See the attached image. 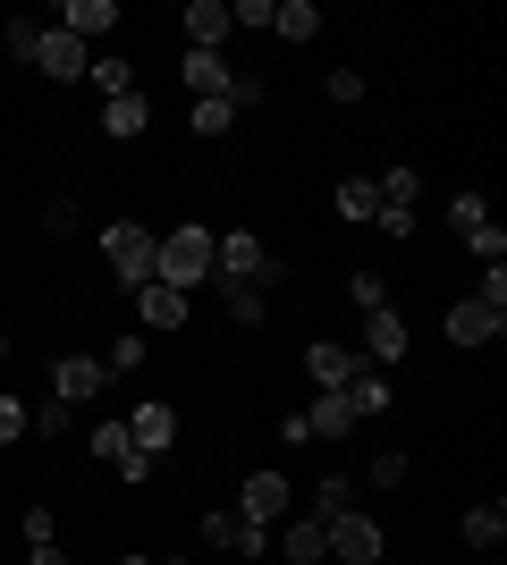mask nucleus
I'll return each instance as SVG.
<instances>
[{
  "mask_svg": "<svg viewBox=\"0 0 507 565\" xmlns=\"http://www.w3.org/2000/svg\"><path fill=\"white\" fill-rule=\"evenodd\" d=\"M0 43H9V60H18V68H34V51H43V18H9V34H0Z\"/></svg>",
  "mask_w": 507,
  "mask_h": 565,
  "instance_id": "30",
  "label": "nucleus"
},
{
  "mask_svg": "<svg viewBox=\"0 0 507 565\" xmlns=\"http://www.w3.org/2000/svg\"><path fill=\"white\" fill-rule=\"evenodd\" d=\"M507 541V507L499 498H483V507H465V548H483V557H499Z\"/></svg>",
  "mask_w": 507,
  "mask_h": 565,
  "instance_id": "22",
  "label": "nucleus"
},
{
  "mask_svg": "<svg viewBox=\"0 0 507 565\" xmlns=\"http://www.w3.org/2000/svg\"><path fill=\"white\" fill-rule=\"evenodd\" d=\"M187 296H178V287H161V279H145V287H136V330H145V338H169V330H187Z\"/></svg>",
  "mask_w": 507,
  "mask_h": 565,
  "instance_id": "10",
  "label": "nucleus"
},
{
  "mask_svg": "<svg viewBox=\"0 0 507 565\" xmlns=\"http://www.w3.org/2000/svg\"><path fill=\"white\" fill-rule=\"evenodd\" d=\"M102 388H110V372H102V354H60V363H51V397L68 405V414H85V405H94Z\"/></svg>",
  "mask_w": 507,
  "mask_h": 565,
  "instance_id": "6",
  "label": "nucleus"
},
{
  "mask_svg": "<svg viewBox=\"0 0 507 565\" xmlns=\"http://www.w3.org/2000/svg\"><path fill=\"white\" fill-rule=\"evenodd\" d=\"M18 532H25V548H43V541H60V515L34 498V507H18Z\"/></svg>",
  "mask_w": 507,
  "mask_h": 565,
  "instance_id": "34",
  "label": "nucleus"
},
{
  "mask_svg": "<svg viewBox=\"0 0 507 565\" xmlns=\"http://www.w3.org/2000/svg\"><path fill=\"white\" fill-rule=\"evenodd\" d=\"M178 76H187L194 102H229V85H237V68H229L220 51H187V60H178Z\"/></svg>",
  "mask_w": 507,
  "mask_h": 565,
  "instance_id": "15",
  "label": "nucleus"
},
{
  "mask_svg": "<svg viewBox=\"0 0 507 565\" xmlns=\"http://www.w3.org/2000/svg\"><path fill=\"white\" fill-rule=\"evenodd\" d=\"M321 94H330L338 110H356V102H363V76H356V68H330V85H321Z\"/></svg>",
  "mask_w": 507,
  "mask_h": 565,
  "instance_id": "38",
  "label": "nucleus"
},
{
  "mask_svg": "<svg viewBox=\"0 0 507 565\" xmlns=\"http://www.w3.org/2000/svg\"><path fill=\"white\" fill-rule=\"evenodd\" d=\"M85 456L119 472L127 456H136V448H127V414H102V423H85Z\"/></svg>",
  "mask_w": 507,
  "mask_h": 565,
  "instance_id": "21",
  "label": "nucleus"
},
{
  "mask_svg": "<svg viewBox=\"0 0 507 565\" xmlns=\"http://www.w3.org/2000/svg\"><path fill=\"white\" fill-rule=\"evenodd\" d=\"M25 565H76V557H68L60 541H43V548H25Z\"/></svg>",
  "mask_w": 507,
  "mask_h": 565,
  "instance_id": "41",
  "label": "nucleus"
},
{
  "mask_svg": "<svg viewBox=\"0 0 507 565\" xmlns=\"http://www.w3.org/2000/svg\"><path fill=\"white\" fill-rule=\"evenodd\" d=\"M406 448H381V456H372V465H363V481H372V490H406Z\"/></svg>",
  "mask_w": 507,
  "mask_h": 565,
  "instance_id": "31",
  "label": "nucleus"
},
{
  "mask_svg": "<svg viewBox=\"0 0 507 565\" xmlns=\"http://www.w3.org/2000/svg\"><path fill=\"white\" fill-rule=\"evenodd\" d=\"M76 220H85V212H76V194H51V203H43V236H51V245H68Z\"/></svg>",
  "mask_w": 507,
  "mask_h": 565,
  "instance_id": "32",
  "label": "nucleus"
},
{
  "mask_svg": "<svg viewBox=\"0 0 507 565\" xmlns=\"http://www.w3.org/2000/svg\"><path fill=\"white\" fill-rule=\"evenodd\" d=\"M321 541H330V557H338V565H381V557H389V532L363 515V507L330 515V523H321Z\"/></svg>",
  "mask_w": 507,
  "mask_h": 565,
  "instance_id": "4",
  "label": "nucleus"
},
{
  "mask_svg": "<svg viewBox=\"0 0 507 565\" xmlns=\"http://www.w3.org/2000/svg\"><path fill=\"white\" fill-rule=\"evenodd\" d=\"M271 34H279V43H314L321 9H314V0H271Z\"/></svg>",
  "mask_w": 507,
  "mask_h": 565,
  "instance_id": "23",
  "label": "nucleus"
},
{
  "mask_svg": "<svg viewBox=\"0 0 507 565\" xmlns=\"http://www.w3.org/2000/svg\"><path fill=\"white\" fill-rule=\"evenodd\" d=\"M203 541H212L220 557H271V532L245 523L237 507H203Z\"/></svg>",
  "mask_w": 507,
  "mask_h": 565,
  "instance_id": "7",
  "label": "nucleus"
},
{
  "mask_svg": "<svg viewBox=\"0 0 507 565\" xmlns=\"http://www.w3.org/2000/svg\"><path fill=\"white\" fill-rule=\"evenodd\" d=\"M212 270H220V279H254V287H279V279H288V262L271 254L254 228H212Z\"/></svg>",
  "mask_w": 507,
  "mask_h": 565,
  "instance_id": "2",
  "label": "nucleus"
},
{
  "mask_svg": "<svg viewBox=\"0 0 507 565\" xmlns=\"http://www.w3.org/2000/svg\"><path fill=\"white\" fill-rule=\"evenodd\" d=\"M347 507H356V481H347V472H321V481H314V498H305V515H321V523H330V515H347Z\"/></svg>",
  "mask_w": 507,
  "mask_h": 565,
  "instance_id": "26",
  "label": "nucleus"
},
{
  "mask_svg": "<svg viewBox=\"0 0 507 565\" xmlns=\"http://www.w3.org/2000/svg\"><path fill=\"white\" fill-rule=\"evenodd\" d=\"M127 448L161 465V456L178 448V405H169V397H145V405H136V414H127Z\"/></svg>",
  "mask_w": 507,
  "mask_h": 565,
  "instance_id": "8",
  "label": "nucleus"
},
{
  "mask_svg": "<svg viewBox=\"0 0 507 565\" xmlns=\"http://www.w3.org/2000/svg\"><path fill=\"white\" fill-rule=\"evenodd\" d=\"M305 430H314V439H356V405H347V388H314Z\"/></svg>",
  "mask_w": 507,
  "mask_h": 565,
  "instance_id": "17",
  "label": "nucleus"
},
{
  "mask_svg": "<svg viewBox=\"0 0 507 565\" xmlns=\"http://www.w3.org/2000/svg\"><path fill=\"white\" fill-rule=\"evenodd\" d=\"M347 405H356V423H372V414H389V380L363 363L356 380H347Z\"/></svg>",
  "mask_w": 507,
  "mask_h": 565,
  "instance_id": "28",
  "label": "nucleus"
},
{
  "mask_svg": "<svg viewBox=\"0 0 507 565\" xmlns=\"http://www.w3.org/2000/svg\"><path fill=\"white\" fill-rule=\"evenodd\" d=\"M229 127H237V110H229V102H194V136H203V143H220Z\"/></svg>",
  "mask_w": 507,
  "mask_h": 565,
  "instance_id": "36",
  "label": "nucleus"
},
{
  "mask_svg": "<svg viewBox=\"0 0 507 565\" xmlns=\"http://www.w3.org/2000/svg\"><path fill=\"white\" fill-rule=\"evenodd\" d=\"M440 330H448V347H490V338L507 330V312H499V305H483V296H457Z\"/></svg>",
  "mask_w": 507,
  "mask_h": 565,
  "instance_id": "9",
  "label": "nucleus"
},
{
  "mask_svg": "<svg viewBox=\"0 0 507 565\" xmlns=\"http://www.w3.org/2000/svg\"><path fill=\"white\" fill-rule=\"evenodd\" d=\"M178 25H187V51H220L229 34H237V25H229V0H187Z\"/></svg>",
  "mask_w": 507,
  "mask_h": 565,
  "instance_id": "14",
  "label": "nucleus"
},
{
  "mask_svg": "<svg viewBox=\"0 0 507 565\" xmlns=\"http://www.w3.org/2000/svg\"><path fill=\"white\" fill-rule=\"evenodd\" d=\"M25 439V397H0V448H18Z\"/></svg>",
  "mask_w": 507,
  "mask_h": 565,
  "instance_id": "39",
  "label": "nucleus"
},
{
  "mask_svg": "<svg viewBox=\"0 0 507 565\" xmlns=\"http://www.w3.org/2000/svg\"><path fill=\"white\" fill-rule=\"evenodd\" d=\"M483 220H490V203H483V194H474V186H465L457 203H448V228H457V236H474V228H483Z\"/></svg>",
  "mask_w": 507,
  "mask_h": 565,
  "instance_id": "37",
  "label": "nucleus"
},
{
  "mask_svg": "<svg viewBox=\"0 0 507 565\" xmlns=\"http://www.w3.org/2000/svg\"><path fill=\"white\" fill-rule=\"evenodd\" d=\"M60 25H68L76 43H102V34H119V0H68Z\"/></svg>",
  "mask_w": 507,
  "mask_h": 565,
  "instance_id": "19",
  "label": "nucleus"
},
{
  "mask_svg": "<svg viewBox=\"0 0 507 565\" xmlns=\"http://www.w3.org/2000/svg\"><path fill=\"white\" fill-rule=\"evenodd\" d=\"M372 212H381V186H372V178H338V220H347V228H372Z\"/></svg>",
  "mask_w": 507,
  "mask_h": 565,
  "instance_id": "25",
  "label": "nucleus"
},
{
  "mask_svg": "<svg viewBox=\"0 0 507 565\" xmlns=\"http://www.w3.org/2000/svg\"><path fill=\"white\" fill-rule=\"evenodd\" d=\"M34 68H43L51 85H76V76L94 68V60H85V43H76L68 25H43V51H34Z\"/></svg>",
  "mask_w": 507,
  "mask_h": 565,
  "instance_id": "11",
  "label": "nucleus"
},
{
  "mask_svg": "<svg viewBox=\"0 0 507 565\" xmlns=\"http://www.w3.org/2000/svg\"><path fill=\"white\" fill-rule=\"evenodd\" d=\"M152 254H161V228H145V220H110V228H102V262H110V279H119L127 296L152 279Z\"/></svg>",
  "mask_w": 507,
  "mask_h": 565,
  "instance_id": "3",
  "label": "nucleus"
},
{
  "mask_svg": "<svg viewBox=\"0 0 507 565\" xmlns=\"http://www.w3.org/2000/svg\"><path fill=\"white\" fill-rule=\"evenodd\" d=\"M474 296H483V305H499V312H507V262H499V270H483V287H474Z\"/></svg>",
  "mask_w": 507,
  "mask_h": 565,
  "instance_id": "40",
  "label": "nucleus"
},
{
  "mask_svg": "<svg viewBox=\"0 0 507 565\" xmlns=\"http://www.w3.org/2000/svg\"><path fill=\"white\" fill-rule=\"evenodd\" d=\"M229 507H237L245 523H263V532H271V523H288V507H296V481L263 465V472H245V481H237V498H229Z\"/></svg>",
  "mask_w": 507,
  "mask_h": 565,
  "instance_id": "5",
  "label": "nucleus"
},
{
  "mask_svg": "<svg viewBox=\"0 0 507 565\" xmlns=\"http://www.w3.org/2000/svg\"><path fill=\"white\" fill-rule=\"evenodd\" d=\"M152 279H161V287H178V296H194V287L212 279V228H203V220H178V228H161Z\"/></svg>",
  "mask_w": 507,
  "mask_h": 565,
  "instance_id": "1",
  "label": "nucleus"
},
{
  "mask_svg": "<svg viewBox=\"0 0 507 565\" xmlns=\"http://www.w3.org/2000/svg\"><path fill=\"white\" fill-rule=\"evenodd\" d=\"M110 565H152V557H110Z\"/></svg>",
  "mask_w": 507,
  "mask_h": 565,
  "instance_id": "42",
  "label": "nucleus"
},
{
  "mask_svg": "<svg viewBox=\"0 0 507 565\" xmlns=\"http://www.w3.org/2000/svg\"><path fill=\"white\" fill-rule=\"evenodd\" d=\"M145 127H152V102H145V94H119V102H102V136H110V143H136Z\"/></svg>",
  "mask_w": 507,
  "mask_h": 565,
  "instance_id": "20",
  "label": "nucleus"
},
{
  "mask_svg": "<svg viewBox=\"0 0 507 565\" xmlns=\"http://www.w3.org/2000/svg\"><path fill=\"white\" fill-rule=\"evenodd\" d=\"M406 347H414V330H406V312H398V305L363 312V363H398Z\"/></svg>",
  "mask_w": 507,
  "mask_h": 565,
  "instance_id": "12",
  "label": "nucleus"
},
{
  "mask_svg": "<svg viewBox=\"0 0 507 565\" xmlns=\"http://www.w3.org/2000/svg\"><path fill=\"white\" fill-rule=\"evenodd\" d=\"M85 85H94V94H102V102H119V94H136V68H127L119 51H102L94 68H85Z\"/></svg>",
  "mask_w": 507,
  "mask_h": 565,
  "instance_id": "27",
  "label": "nucleus"
},
{
  "mask_svg": "<svg viewBox=\"0 0 507 565\" xmlns=\"http://www.w3.org/2000/svg\"><path fill=\"white\" fill-rule=\"evenodd\" d=\"M356 372H363L356 347H338V338H314V347H305V380H314V388H347Z\"/></svg>",
  "mask_w": 507,
  "mask_h": 565,
  "instance_id": "13",
  "label": "nucleus"
},
{
  "mask_svg": "<svg viewBox=\"0 0 507 565\" xmlns=\"http://www.w3.org/2000/svg\"><path fill=\"white\" fill-rule=\"evenodd\" d=\"M465 254L483 262V270H499V262H507V228H499V220H483V228L465 236Z\"/></svg>",
  "mask_w": 507,
  "mask_h": 565,
  "instance_id": "33",
  "label": "nucleus"
},
{
  "mask_svg": "<svg viewBox=\"0 0 507 565\" xmlns=\"http://www.w3.org/2000/svg\"><path fill=\"white\" fill-rule=\"evenodd\" d=\"M145 330H119V338H110V354H102V372H110V380H127V372H145Z\"/></svg>",
  "mask_w": 507,
  "mask_h": 565,
  "instance_id": "29",
  "label": "nucleus"
},
{
  "mask_svg": "<svg viewBox=\"0 0 507 565\" xmlns=\"http://www.w3.org/2000/svg\"><path fill=\"white\" fill-rule=\"evenodd\" d=\"M271 532H279L271 548H279L288 565H321V557H330V541H321V515H288V523H271Z\"/></svg>",
  "mask_w": 507,
  "mask_h": 565,
  "instance_id": "16",
  "label": "nucleus"
},
{
  "mask_svg": "<svg viewBox=\"0 0 507 565\" xmlns=\"http://www.w3.org/2000/svg\"><path fill=\"white\" fill-rule=\"evenodd\" d=\"M372 186H381V212H414V194H423V169H414V161H389Z\"/></svg>",
  "mask_w": 507,
  "mask_h": 565,
  "instance_id": "24",
  "label": "nucleus"
},
{
  "mask_svg": "<svg viewBox=\"0 0 507 565\" xmlns=\"http://www.w3.org/2000/svg\"><path fill=\"white\" fill-rule=\"evenodd\" d=\"M347 305H356V312H381L389 305V279H381V270H356V279H347Z\"/></svg>",
  "mask_w": 507,
  "mask_h": 565,
  "instance_id": "35",
  "label": "nucleus"
},
{
  "mask_svg": "<svg viewBox=\"0 0 507 565\" xmlns=\"http://www.w3.org/2000/svg\"><path fill=\"white\" fill-rule=\"evenodd\" d=\"M220 312H229V330H263L271 287H254V279H220Z\"/></svg>",
  "mask_w": 507,
  "mask_h": 565,
  "instance_id": "18",
  "label": "nucleus"
}]
</instances>
